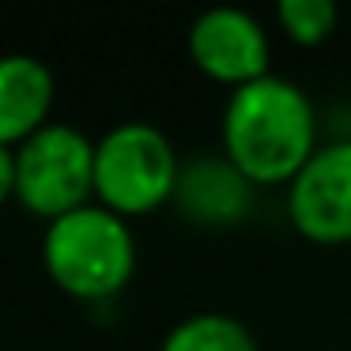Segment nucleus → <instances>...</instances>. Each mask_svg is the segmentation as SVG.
Listing matches in <instances>:
<instances>
[{
    "mask_svg": "<svg viewBox=\"0 0 351 351\" xmlns=\"http://www.w3.org/2000/svg\"><path fill=\"white\" fill-rule=\"evenodd\" d=\"M223 152L253 185H291L317 152L313 102L280 76L238 87L223 106Z\"/></svg>",
    "mask_w": 351,
    "mask_h": 351,
    "instance_id": "nucleus-1",
    "label": "nucleus"
},
{
    "mask_svg": "<svg viewBox=\"0 0 351 351\" xmlns=\"http://www.w3.org/2000/svg\"><path fill=\"white\" fill-rule=\"evenodd\" d=\"M42 261L61 291L87 302H102L132 280L136 242L125 215L102 204H84L46 227Z\"/></svg>",
    "mask_w": 351,
    "mask_h": 351,
    "instance_id": "nucleus-2",
    "label": "nucleus"
},
{
    "mask_svg": "<svg viewBox=\"0 0 351 351\" xmlns=\"http://www.w3.org/2000/svg\"><path fill=\"white\" fill-rule=\"evenodd\" d=\"M178 155L167 132L147 121H121L95 144V193L117 215H147L178 189Z\"/></svg>",
    "mask_w": 351,
    "mask_h": 351,
    "instance_id": "nucleus-3",
    "label": "nucleus"
},
{
    "mask_svg": "<svg viewBox=\"0 0 351 351\" xmlns=\"http://www.w3.org/2000/svg\"><path fill=\"white\" fill-rule=\"evenodd\" d=\"M16 200L53 223L95 193V144L72 125L49 121L16 147Z\"/></svg>",
    "mask_w": 351,
    "mask_h": 351,
    "instance_id": "nucleus-4",
    "label": "nucleus"
},
{
    "mask_svg": "<svg viewBox=\"0 0 351 351\" xmlns=\"http://www.w3.org/2000/svg\"><path fill=\"white\" fill-rule=\"evenodd\" d=\"M287 212L295 230L310 242H351V140H336L310 155L287 185Z\"/></svg>",
    "mask_w": 351,
    "mask_h": 351,
    "instance_id": "nucleus-5",
    "label": "nucleus"
},
{
    "mask_svg": "<svg viewBox=\"0 0 351 351\" xmlns=\"http://www.w3.org/2000/svg\"><path fill=\"white\" fill-rule=\"evenodd\" d=\"M189 57L204 76L238 87L268 76V34L242 8H208L189 27Z\"/></svg>",
    "mask_w": 351,
    "mask_h": 351,
    "instance_id": "nucleus-6",
    "label": "nucleus"
},
{
    "mask_svg": "<svg viewBox=\"0 0 351 351\" xmlns=\"http://www.w3.org/2000/svg\"><path fill=\"white\" fill-rule=\"evenodd\" d=\"M53 106V72L31 53L0 57V144L19 147L46 129Z\"/></svg>",
    "mask_w": 351,
    "mask_h": 351,
    "instance_id": "nucleus-7",
    "label": "nucleus"
},
{
    "mask_svg": "<svg viewBox=\"0 0 351 351\" xmlns=\"http://www.w3.org/2000/svg\"><path fill=\"white\" fill-rule=\"evenodd\" d=\"M174 200L182 204L185 215L208 227H223V223H238L250 212L253 200V182L223 159H197L182 167Z\"/></svg>",
    "mask_w": 351,
    "mask_h": 351,
    "instance_id": "nucleus-8",
    "label": "nucleus"
},
{
    "mask_svg": "<svg viewBox=\"0 0 351 351\" xmlns=\"http://www.w3.org/2000/svg\"><path fill=\"white\" fill-rule=\"evenodd\" d=\"M162 351H257V340L238 317L193 313L167 332Z\"/></svg>",
    "mask_w": 351,
    "mask_h": 351,
    "instance_id": "nucleus-9",
    "label": "nucleus"
},
{
    "mask_svg": "<svg viewBox=\"0 0 351 351\" xmlns=\"http://www.w3.org/2000/svg\"><path fill=\"white\" fill-rule=\"evenodd\" d=\"M283 34L298 46H317L336 27V4L332 0H280L276 4Z\"/></svg>",
    "mask_w": 351,
    "mask_h": 351,
    "instance_id": "nucleus-10",
    "label": "nucleus"
},
{
    "mask_svg": "<svg viewBox=\"0 0 351 351\" xmlns=\"http://www.w3.org/2000/svg\"><path fill=\"white\" fill-rule=\"evenodd\" d=\"M16 147L0 144V204L16 197Z\"/></svg>",
    "mask_w": 351,
    "mask_h": 351,
    "instance_id": "nucleus-11",
    "label": "nucleus"
}]
</instances>
